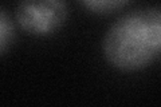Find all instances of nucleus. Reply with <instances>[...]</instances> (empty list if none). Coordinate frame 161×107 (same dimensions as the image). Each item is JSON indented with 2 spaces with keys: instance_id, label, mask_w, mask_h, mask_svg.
Instances as JSON below:
<instances>
[{
  "instance_id": "f03ea898",
  "label": "nucleus",
  "mask_w": 161,
  "mask_h": 107,
  "mask_svg": "<svg viewBox=\"0 0 161 107\" xmlns=\"http://www.w3.org/2000/svg\"><path fill=\"white\" fill-rule=\"evenodd\" d=\"M69 13L64 0H19L16 22L19 27L34 36H47L66 23Z\"/></svg>"
},
{
  "instance_id": "7ed1b4c3",
  "label": "nucleus",
  "mask_w": 161,
  "mask_h": 107,
  "mask_svg": "<svg viewBox=\"0 0 161 107\" xmlns=\"http://www.w3.org/2000/svg\"><path fill=\"white\" fill-rule=\"evenodd\" d=\"M79 2L94 13L106 15L125 7L130 0H79Z\"/></svg>"
},
{
  "instance_id": "20e7f679",
  "label": "nucleus",
  "mask_w": 161,
  "mask_h": 107,
  "mask_svg": "<svg viewBox=\"0 0 161 107\" xmlns=\"http://www.w3.org/2000/svg\"><path fill=\"white\" fill-rule=\"evenodd\" d=\"M15 38L14 25L7 16V12L2 9L0 12V54L4 55L8 47L12 44Z\"/></svg>"
},
{
  "instance_id": "f257e3e1",
  "label": "nucleus",
  "mask_w": 161,
  "mask_h": 107,
  "mask_svg": "<svg viewBox=\"0 0 161 107\" xmlns=\"http://www.w3.org/2000/svg\"><path fill=\"white\" fill-rule=\"evenodd\" d=\"M102 51L117 70L147 67L161 54V9L138 8L118 18L105 35Z\"/></svg>"
}]
</instances>
